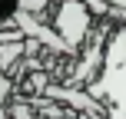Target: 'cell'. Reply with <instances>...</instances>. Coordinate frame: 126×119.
Returning <instances> with one entry per match:
<instances>
[{
  "label": "cell",
  "instance_id": "6da1fadb",
  "mask_svg": "<svg viewBox=\"0 0 126 119\" xmlns=\"http://www.w3.org/2000/svg\"><path fill=\"white\" fill-rule=\"evenodd\" d=\"M86 93L106 103V119H126V26H116L103 50V66Z\"/></svg>",
  "mask_w": 126,
  "mask_h": 119
},
{
  "label": "cell",
  "instance_id": "7a4b0ae2",
  "mask_svg": "<svg viewBox=\"0 0 126 119\" xmlns=\"http://www.w3.org/2000/svg\"><path fill=\"white\" fill-rule=\"evenodd\" d=\"M93 17H96V10L83 0H57L50 10V26L80 53L83 43L90 40V33H93Z\"/></svg>",
  "mask_w": 126,
  "mask_h": 119
},
{
  "label": "cell",
  "instance_id": "3957f363",
  "mask_svg": "<svg viewBox=\"0 0 126 119\" xmlns=\"http://www.w3.org/2000/svg\"><path fill=\"white\" fill-rule=\"evenodd\" d=\"M47 96H50V99H60V103H70V106H76V109H86V113H93L96 119H106V106H103L100 99H93L90 93H76V89H70V86H47Z\"/></svg>",
  "mask_w": 126,
  "mask_h": 119
},
{
  "label": "cell",
  "instance_id": "277c9868",
  "mask_svg": "<svg viewBox=\"0 0 126 119\" xmlns=\"http://www.w3.org/2000/svg\"><path fill=\"white\" fill-rule=\"evenodd\" d=\"M53 3H57V0H20V10H27L30 17H37V20H43V23H50V10H53Z\"/></svg>",
  "mask_w": 126,
  "mask_h": 119
},
{
  "label": "cell",
  "instance_id": "5b68a950",
  "mask_svg": "<svg viewBox=\"0 0 126 119\" xmlns=\"http://www.w3.org/2000/svg\"><path fill=\"white\" fill-rule=\"evenodd\" d=\"M17 10H20V0H0V30H13Z\"/></svg>",
  "mask_w": 126,
  "mask_h": 119
},
{
  "label": "cell",
  "instance_id": "8992f818",
  "mask_svg": "<svg viewBox=\"0 0 126 119\" xmlns=\"http://www.w3.org/2000/svg\"><path fill=\"white\" fill-rule=\"evenodd\" d=\"M7 93H10V79H7L3 69H0V96H7Z\"/></svg>",
  "mask_w": 126,
  "mask_h": 119
},
{
  "label": "cell",
  "instance_id": "52a82bcc",
  "mask_svg": "<svg viewBox=\"0 0 126 119\" xmlns=\"http://www.w3.org/2000/svg\"><path fill=\"white\" fill-rule=\"evenodd\" d=\"M103 3H110L113 10H123V13H126V0H103Z\"/></svg>",
  "mask_w": 126,
  "mask_h": 119
}]
</instances>
